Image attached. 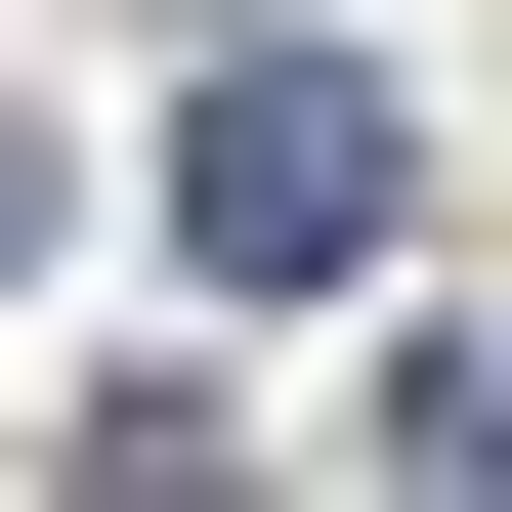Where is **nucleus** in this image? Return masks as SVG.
<instances>
[{"mask_svg":"<svg viewBox=\"0 0 512 512\" xmlns=\"http://www.w3.org/2000/svg\"><path fill=\"white\" fill-rule=\"evenodd\" d=\"M171 256H214V299H384V256H427V86H384V43H256V86L171 128Z\"/></svg>","mask_w":512,"mask_h":512,"instance_id":"1","label":"nucleus"}]
</instances>
